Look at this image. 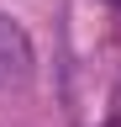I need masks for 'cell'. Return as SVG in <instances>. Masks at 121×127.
Here are the masks:
<instances>
[{"label":"cell","mask_w":121,"mask_h":127,"mask_svg":"<svg viewBox=\"0 0 121 127\" xmlns=\"http://www.w3.org/2000/svg\"><path fill=\"white\" fill-rule=\"evenodd\" d=\"M105 127H121V90L111 95V117H105Z\"/></svg>","instance_id":"cell-2"},{"label":"cell","mask_w":121,"mask_h":127,"mask_svg":"<svg viewBox=\"0 0 121 127\" xmlns=\"http://www.w3.org/2000/svg\"><path fill=\"white\" fill-rule=\"evenodd\" d=\"M111 5H121V0H111Z\"/></svg>","instance_id":"cell-3"},{"label":"cell","mask_w":121,"mask_h":127,"mask_svg":"<svg viewBox=\"0 0 121 127\" xmlns=\"http://www.w3.org/2000/svg\"><path fill=\"white\" fill-rule=\"evenodd\" d=\"M32 74V42L16 21L0 16V85H21Z\"/></svg>","instance_id":"cell-1"}]
</instances>
